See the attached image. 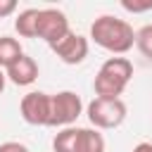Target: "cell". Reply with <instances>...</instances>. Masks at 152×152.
Segmentation results:
<instances>
[{
  "label": "cell",
  "instance_id": "obj_16",
  "mask_svg": "<svg viewBox=\"0 0 152 152\" xmlns=\"http://www.w3.org/2000/svg\"><path fill=\"white\" fill-rule=\"evenodd\" d=\"M17 12V2L14 0H0V19L2 17H10Z\"/></svg>",
  "mask_w": 152,
  "mask_h": 152
},
{
  "label": "cell",
  "instance_id": "obj_1",
  "mask_svg": "<svg viewBox=\"0 0 152 152\" xmlns=\"http://www.w3.org/2000/svg\"><path fill=\"white\" fill-rule=\"evenodd\" d=\"M90 40L100 45L102 50L121 57L135 45V31L126 19L102 14L90 24Z\"/></svg>",
  "mask_w": 152,
  "mask_h": 152
},
{
  "label": "cell",
  "instance_id": "obj_15",
  "mask_svg": "<svg viewBox=\"0 0 152 152\" xmlns=\"http://www.w3.org/2000/svg\"><path fill=\"white\" fill-rule=\"evenodd\" d=\"M0 152H31L24 142H17V140H7L0 145Z\"/></svg>",
  "mask_w": 152,
  "mask_h": 152
},
{
  "label": "cell",
  "instance_id": "obj_8",
  "mask_svg": "<svg viewBox=\"0 0 152 152\" xmlns=\"http://www.w3.org/2000/svg\"><path fill=\"white\" fill-rule=\"evenodd\" d=\"M38 62L33 59V57H28V55H21L5 74H7V78L14 83V86H31L36 78H38Z\"/></svg>",
  "mask_w": 152,
  "mask_h": 152
},
{
  "label": "cell",
  "instance_id": "obj_12",
  "mask_svg": "<svg viewBox=\"0 0 152 152\" xmlns=\"http://www.w3.org/2000/svg\"><path fill=\"white\" fill-rule=\"evenodd\" d=\"M107 142L97 128H81L78 133V152H104Z\"/></svg>",
  "mask_w": 152,
  "mask_h": 152
},
{
  "label": "cell",
  "instance_id": "obj_4",
  "mask_svg": "<svg viewBox=\"0 0 152 152\" xmlns=\"http://www.w3.org/2000/svg\"><path fill=\"white\" fill-rule=\"evenodd\" d=\"M81 114H83V102H81V95H76L74 90H59L50 95V124L48 126L69 128Z\"/></svg>",
  "mask_w": 152,
  "mask_h": 152
},
{
  "label": "cell",
  "instance_id": "obj_6",
  "mask_svg": "<svg viewBox=\"0 0 152 152\" xmlns=\"http://www.w3.org/2000/svg\"><path fill=\"white\" fill-rule=\"evenodd\" d=\"M19 114L31 126H48L50 124V95L40 90H31L19 102Z\"/></svg>",
  "mask_w": 152,
  "mask_h": 152
},
{
  "label": "cell",
  "instance_id": "obj_5",
  "mask_svg": "<svg viewBox=\"0 0 152 152\" xmlns=\"http://www.w3.org/2000/svg\"><path fill=\"white\" fill-rule=\"evenodd\" d=\"M71 33L69 28V19L62 10H55V7H45L38 12V31H36V38L45 40L50 48L57 45L59 40H64L66 36Z\"/></svg>",
  "mask_w": 152,
  "mask_h": 152
},
{
  "label": "cell",
  "instance_id": "obj_14",
  "mask_svg": "<svg viewBox=\"0 0 152 152\" xmlns=\"http://www.w3.org/2000/svg\"><path fill=\"white\" fill-rule=\"evenodd\" d=\"M121 7H124L126 12L140 14V12H147V10H152V0H121Z\"/></svg>",
  "mask_w": 152,
  "mask_h": 152
},
{
  "label": "cell",
  "instance_id": "obj_2",
  "mask_svg": "<svg viewBox=\"0 0 152 152\" xmlns=\"http://www.w3.org/2000/svg\"><path fill=\"white\" fill-rule=\"evenodd\" d=\"M133 78V62L128 57H109L102 62V66L95 74L93 90L95 97H107V100H119L126 90V86Z\"/></svg>",
  "mask_w": 152,
  "mask_h": 152
},
{
  "label": "cell",
  "instance_id": "obj_17",
  "mask_svg": "<svg viewBox=\"0 0 152 152\" xmlns=\"http://www.w3.org/2000/svg\"><path fill=\"white\" fill-rule=\"evenodd\" d=\"M133 152H152V142H138L133 147Z\"/></svg>",
  "mask_w": 152,
  "mask_h": 152
},
{
  "label": "cell",
  "instance_id": "obj_9",
  "mask_svg": "<svg viewBox=\"0 0 152 152\" xmlns=\"http://www.w3.org/2000/svg\"><path fill=\"white\" fill-rule=\"evenodd\" d=\"M38 12L36 7H26L17 14L14 19V31L21 36V38H36V31H38Z\"/></svg>",
  "mask_w": 152,
  "mask_h": 152
},
{
  "label": "cell",
  "instance_id": "obj_11",
  "mask_svg": "<svg viewBox=\"0 0 152 152\" xmlns=\"http://www.w3.org/2000/svg\"><path fill=\"white\" fill-rule=\"evenodd\" d=\"M24 55L21 50V43L12 36H0V69H10L19 57Z\"/></svg>",
  "mask_w": 152,
  "mask_h": 152
},
{
  "label": "cell",
  "instance_id": "obj_7",
  "mask_svg": "<svg viewBox=\"0 0 152 152\" xmlns=\"http://www.w3.org/2000/svg\"><path fill=\"white\" fill-rule=\"evenodd\" d=\"M88 50H90V43L86 36L81 33H69L64 40H59L57 45H52V52L64 62V64H81L86 57H88Z\"/></svg>",
  "mask_w": 152,
  "mask_h": 152
},
{
  "label": "cell",
  "instance_id": "obj_13",
  "mask_svg": "<svg viewBox=\"0 0 152 152\" xmlns=\"http://www.w3.org/2000/svg\"><path fill=\"white\" fill-rule=\"evenodd\" d=\"M135 48H138L147 59H152V24L142 26L140 31H135Z\"/></svg>",
  "mask_w": 152,
  "mask_h": 152
},
{
  "label": "cell",
  "instance_id": "obj_18",
  "mask_svg": "<svg viewBox=\"0 0 152 152\" xmlns=\"http://www.w3.org/2000/svg\"><path fill=\"white\" fill-rule=\"evenodd\" d=\"M5 83H7V74H5V69H0V93L5 90Z\"/></svg>",
  "mask_w": 152,
  "mask_h": 152
},
{
  "label": "cell",
  "instance_id": "obj_3",
  "mask_svg": "<svg viewBox=\"0 0 152 152\" xmlns=\"http://www.w3.org/2000/svg\"><path fill=\"white\" fill-rule=\"evenodd\" d=\"M126 102L119 97V100H107V97H95L88 107H86V114H88V121L93 124V128L97 131H112V128H119L126 119Z\"/></svg>",
  "mask_w": 152,
  "mask_h": 152
},
{
  "label": "cell",
  "instance_id": "obj_10",
  "mask_svg": "<svg viewBox=\"0 0 152 152\" xmlns=\"http://www.w3.org/2000/svg\"><path fill=\"white\" fill-rule=\"evenodd\" d=\"M78 133H81L78 126H69V128L57 131L52 138V150L55 152H78Z\"/></svg>",
  "mask_w": 152,
  "mask_h": 152
}]
</instances>
